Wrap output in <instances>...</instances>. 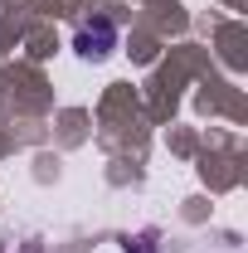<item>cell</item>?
<instances>
[{
    "instance_id": "cell-1",
    "label": "cell",
    "mask_w": 248,
    "mask_h": 253,
    "mask_svg": "<svg viewBox=\"0 0 248 253\" xmlns=\"http://www.w3.org/2000/svg\"><path fill=\"white\" fill-rule=\"evenodd\" d=\"M73 49L83 54V59H107L112 49H117V25L112 20H88L78 39H73Z\"/></svg>"
}]
</instances>
